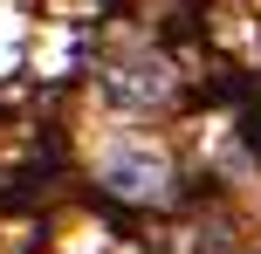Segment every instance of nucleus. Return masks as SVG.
Wrapping results in <instances>:
<instances>
[{
  "mask_svg": "<svg viewBox=\"0 0 261 254\" xmlns=\"http://www.w3.org/2000/svg\"><path fill=\"white\" fill-rule=\"evenodd\" d=\"M103 186L117 192V200H165L172 165H165V151H151V145H117V151H103Z\"/></svg>",
  "mask_w": 261,
  "mask_h": 254,
  "instance_id": "1",
  "label": "nucleus"
},
{
  "mask_svg": "<svg viewBox=\"0 0 261 254\" xmlns=\"http://www.w3.org/2000/svg\"><path fill=\"white\" fill-rule=\"evenodd\" d=\"M103 96L124 110H158V103H172V69L158 55H124L103 69Z\"/></svg>",
  "mask_w": 261,
  "mask_h": 254,
  "instance_id": "2",
  "label": "nucleus"
}]
</instances>
